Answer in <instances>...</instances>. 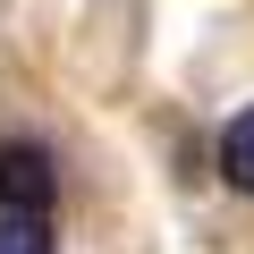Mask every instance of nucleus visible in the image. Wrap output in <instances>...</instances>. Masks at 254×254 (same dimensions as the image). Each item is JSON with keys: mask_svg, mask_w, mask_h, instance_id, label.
<instances>
[{"mask_svg": "<svg viewBox=\"0 0 254 254\" xmlns=\"http://www.w3.org/2000/svg\"><path fill=\"white\" fill-rule=\"evenodd\" d=\"M220 178H229L237 195H254V102L220 127Z\"/></svg>", "mask_w": 254, "mask_h": 254, "instance_id": "2", "label": "nucleus"}, {"mask_svg": "<svg viewBox=\"0 0 254 254\" xmlns=\"http://www.w3.org/2000/svg\"><path fill=\"white\" fill-rule=\"evenodd\" d=\"M60 203V170L43 144H0V212H51Z\"/></svg>", "mask_w": 254, "mask_h": 254, "instance_id": "1", "label": "nucleus"}, {"mask_svg": "<svg viewBox=\"0 0 254 254\" xmlns=\"http://www.w3.org/2000/svg\"><path fill=\"white\" fill-rule=\"evenodd\" d=\"M0 254H60L51 246V212H0Z\"/></svg>", "mask_w": 254, "mask_h": 254, "instance_id": "3", "label": "nucleus"}]
</instances>
